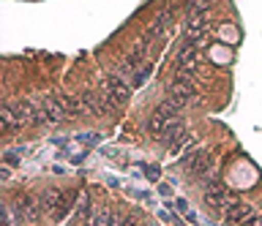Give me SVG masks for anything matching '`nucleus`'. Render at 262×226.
Returning a JSON list of instances; mask_svg holds the SVG:
<instances>
[{
  "mask_svg": "<svg viewBox=\"0 0 262 226\" xmlns=\"http://www.w3.org/2000/svg\"><path fill=\"white\" fill-rule=\"evenodd\" d=\"M104 156L110 158V161H123V153H120V150H115V147H106V150H104Z\"/></svg>",
  "mask_w": 262,
  "mask_h": 226,
  "instance_id": "16",
  "label": "nucleus"
},
{
  "mask_svg": "<svg viewBox=\"0 0 262 226\" xmlns=\"http://www.w3.org/2000/svg\"><path fill=\"white\" fill-rule=\"evenodd\" d=\"M178 109H180V107H175L172 101H164L161 107H156V109H153L150 120H147V131H150L153 139H156V136H159L169 123H175V120H178Z\"/></svg>",
  "mask_w": 262,
  "mask_h": 226,
  "instance_id": "4",
  "label": "nucleus"
},
{
  "mask_svg": "<svg viewBox=\"0 0 262 226\" xmlns=\"http://www.w3.org/2000/svg\"><path fill=\"white\" fill-rule=\"evenodd\" d=\"M11 213L16 218V223H25V221H38L44 207H41V199L38 196H19L11 205Z\"/></svg>",
  "mask_w": 262,
  "mask_h": 226,
  "instance_id": "7",
  "label": "nucleus"
},
{
  "mask_svg": "<svg viewBox=\"0 0 262 226\" xmlns=\"http://www.w3.org/2000/svg\"><path fill=\"white\" fill-rule=\"evenodd\" d=\"M183 166L188 169V174L200 177L202 183L213 180V158L208 156V153L196 150V153H191V156H186L183 158Z\"/></svg>",
  "mask_w": 262,
  "mask_h": 226,
  "instance_id": "8",
  "label": "nucleus"
},
{
  "mask_svg": "<svg viewBox=\"0 0 262 226\" xmlns=\"http://www.w3.org/2000/svg\"><path fill=\"white\" fill-rule=\"evenodd\" d=\"M38 199H41V207H44V213H47L49 218H55V221H63V218L71 213V207H74L71 193L57 191V188H49V191H44Z\"/></svg>",
  "mask_w": 262,
  "mask_h": 226,
  "instance_id": "1",
  "label": "nucleus"
},
{
  "mask_svg": "<svg viewBox=\"0 0 262 226\" xmlns=\"http://www.w3.org/2000/svg\"><path fill=\"white\" fill-rule=\"evenodd\" d=\"M139 169H142V172H145V177H147V180H159V166L142 164V166H139Z\"/></svg>",
  "mask_w": 262,
  "mask_h": 226,
  "instance_id": "15",
  "label": "nucleus"
},
{
  "mask_svg": "<svg viewBox=\"0 0 262 226\" xmlns=\"http://www.w3.org/2000/svg\"><path fill=\"white\" fill-rule=\"evenodd\" d=\"M90 226H120V218L115 215L112 210H98Z\"/></svg>",
  "mask_w": 262,
  "mask_h": 226,
  "instance_id": "11",
  "label": "nucleus"
},
{
  "mask_svg": "<svg viewBox=\"0 0 262 226\" xmlns=\"http://www.w3.org/2000/svg\"><path fill=\"white\" fill-rule=\"evenodd\" d=\"M202 185H205V202H208L216 213H224V210L235 202L232 193L224 188V183H221V180H208V183H202Z\"/></svg>",
  "mask_w": 262,
  "mask_h": 226,
  "instance_id": "6",
  "label": "nucleus"
},
{
  "mask_svg": "<svg viewBox=\"0 0 262 226\" xmlns=\"http://www.w3.org/2000/svg\"><path fill=\"white\" fill-rule=\"evenodd\" d=\"M196 66H200V41H183V46L178 49L175 68L180 77H194Z\"/></svg>",
  "mask_w": 262,
  "mask_h": 226,
  "instance_id": "2",
  "label": "nucleus"
},
{
  "mask_svg": "<svg viewBox=\"0 0 262 226\" xmlns=\"http://www.w3.org/2000/svg\"><path fill=\"white\" fill-rule=\"evenodd\" d=\"M74 142L82 144V147H96V144L101 142V136H98V134H77V136H74Z\"/></svg>",
  "mask_w": 262,
  "mask_h": 226,
  "instance_id": "12",
  "label": "nucleus"
},
{
  "mask_svg": "<svg viewBox=\"0 0 262 226\" xmlns=\"http://www.w3.org/2000/svg\"><path fill=\"white\" fill-rule=\"evenodd\" d=\"M205 9L208 6H194L191 14L186 19V41H200L202 30H205Z\"/></svg>",
  "mask_w": 262,
  "mask_h": 226,
  "instance_id": "10",
  "label": "nucleus"
},
{
  "mask_svg": "<svg viewBox=\"0 0 262 226\" xmlns=\"http://www.w3.org/2000/svg\"><path fill=\"white\" fill-rule=\"evenodd\" d=\"M104 93H106V98L112 101V107L126 104L128 95H131V82H128V79H123L120 74H112L110 79H106V85H104Z\"/></svg>",
  "mask_w": 262,
  "mask_h": 226,
  "instance_id": "9",
  "label": "nucleus"
},
{
  "mask_svg": "<svg viewBox=\"0 0 262 226\" xmlns=\"http://www.w3.org/2000/svg\"><path fill=\"white\" fill-rule=\"evenodd\" d=\"M196 98V85H194V79L191 77H175V82L169 85V98L175 107H186V104H191Z\"/></svg>",
  "mask_w": 262,
  "mask_h": 226,
  "instance_id": "5",
  "label": "nucleus"
},
{
  "mask_svg": "<svg viewBox=\"0 0 262 226\" xmlns=\"http://www.w3.org/2000/svg\"><path fill=\"white\" fill-rule=\"evenodd\" d=\"M221 218H224V223L227 226H254L257 223V213H254V207L251 205H246V202H232L224 213H221Z\"/></svg>",
  "mask_w": 262,
  "mask_h": 226,
  "instance_id": "3",
  "label": "nucleus"
},
{
  "mask_svg": "<svg viewBox=\"0 0 262 226\" xmlns=\"http://www.w3.org/2000/svg\"><path fill=\"white\" fill-rule=\"evenodd\" d=\"M150 71H153V66H147V63H145V66H142V68H139V71H137V74H134V77H131V87H139V85H142V82H145V79H147V77H150Z\"/></svg>",
  "mask_w": 262,
  "mask_h": 226,
  "instance_id": "13",
  "label": "nucleus"
},
{
  "mask_svg": "<svg viewBox=\"0 0 262 226\" xmlns=\"http://www.w3.org/2000/svg\"><path fill=\"white\" fill-rule=\"evenodd\" d=\"M22 156H28V147H14V150H6V164L14 166L16 161H19Z\"/></svg>",
  "mask_w": 262,
  "mask_h": 226,
  "instance_id": "14",
  "label": "nucleus"
}]
</instances>
